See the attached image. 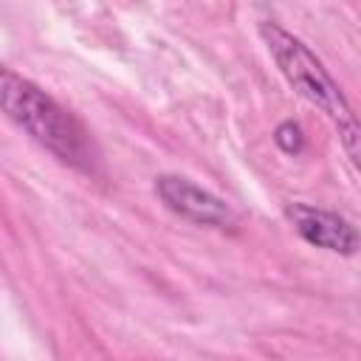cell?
<instances>
[{
	"mask_svg": "<svg viewBox=\"0 0 361 361\" xmlns=\"http://www.w3.org/2000/svg\"><path fill=\"white\" fill-rule=\"evenodd\" d=\"M0 113L62 164L90 172L96 149L85 124L28 76L0 65Z\"/></svg>",
	"mask_w": 361,
	"mask_h": 361,
	"instance_id": "obj_1",
	"label": "cell"
},
{
	"mask_svg": "<svg viewBox=\"0 0 361 361\" xmlns=\"http://www.w3.org/2000/svg\"><path fill=\"white\" fill-rule=\"evenodd\" d=\"M259 39L265 42L274 65L279 68L282 79L293 87L296 96H302L307 104L319 107L338 133V141L347 152V158L355 164L358 161V124H355V113L344 96V90L336 85V79L330 76V71L324 68V62L288 28H282L274 20H262L257 25Z\"/></svg>",
	"mask_w": 361,
	"mask_h": 361,
	"instance_id": "obj_2",
	"label": "cell"
},
{
	"mask_svg": "<svg viewBox=\"0 0 361 361\" xmlns=\"http://www.w3.org/2000/svg\"><path fill=\"white\" fill-rule=\"evenodd\" d=\"M152 189H155L158 200L175 217L186 220V223L220 228V231L237 226V214L223 197H217L214 192L203 189L200 183H195L183 175H158Z\"/></svg>",
	"mask_w": 361,
	"mask_h": 361,
	"instance_id": "obj_3",
	"label": "cell"
},
{
	"mask_svg": "<svg viewBox=\"0 0 361 361\" xmlns=\"http://www.w3.org/2000/svg\"><path fill=\"white\" fill-rule=\"evenodd\" d=\"M285 214L305 243L322 251H330V254H341V257H353L358 251V231L341 214L316 209L307 203H288Z\"/></svg>",
	"mask_w": 361,
	"mask_h": 361,
	"instance_id": "obj_4",
	"label": "cell"
},
{
	"mask_svg": "<svg viewBox=\"0 0 361 361\" xmlns=\"http://www.w3.org/2000/svg\"><path fill=\"white\" fill-rule=\"evenodd\" d=\"M274 141L285 155H299L302 147H305V133H302V127L296 121H282L274 130Z\"/></svg>",
	"mask_w": 361,
	"mask_h": 361,
	"instance_id": "obj_5",
	"label": "cell"
}]
</instances>
